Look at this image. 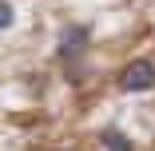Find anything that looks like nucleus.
<instances>
[{"mask_svg":"<svg viewBox=\"0 0 155 151\" xmlns=\"http://www.w3.org/2000/svg\"><path fill=\"white\" fill-rule=\"evenodd\" d=\"M119 87L123 92H151L155 87V60H131L119 72Z\"/></svg>","mask_w":155,"mask_h":151,"instance_id":"1","label":"nucleus"},{"mask_svg":"<svg viewBox=\"0 0 155 151\" xmlns=\"http://www.w3.org/2000/svg\"><path fill=\"white\" fill-rule=\"evenodd\" d=\"M87 44H91V28L87 24L64 28V36H60V60H64V64H76V60L87 52Z\"/></svg>","mask_w":155,"mask_h":151,"instance_id":"2","label":"nucleus"},{"mask_svg":"<svg viewBox=\"0 0 155 151\" xmlns=\"http://www.w3.org/2000/svg\"><path fill=\"white\" fill-rule=\"evenodd\" d=\"M100 143H104V151H135V143L123 135V131H115V127H107L100 135Z\"/></svg>","mask_w":155,"mask_h":151,"instance_id":"3","label":"nucleus"},{"mask_svg":"<svg viewBox=\"0 0 155 151\" xmlns=\"http://www.w3.org/2000/svg\"><path fill=\"white\" fill-rule=\"evenodd\" d=\"M12 20H16V8L8 0H0V28H12Z\"/></svg>","mask_w":155,"mask_h":151,"instance_id":"4","label":"nucleus"}]
</instances>
